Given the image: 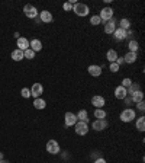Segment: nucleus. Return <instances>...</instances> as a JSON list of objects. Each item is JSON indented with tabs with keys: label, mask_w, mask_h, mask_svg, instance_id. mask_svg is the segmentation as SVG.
<instances>
[{
	"label": "nucleus",
	"mask_w": 145,
	"mask_h": 163,
	"mask_svg": "<svg viewBox=\"0 0 145 163\" xmlns=\"http://www.w3.org/2000/svg\"><path fill=\"white\" fill-rule=\"evenodd\" d=\"M131 99H132L133 104H138V102L144 100V93H142V90H137L135 93H132V95H131Z\"/></svg>",
	"instance_id": "4be33fe9"
},
{
	"label": "nucleus",
	"mask_w": 145,
	"mask_h": 163,
	"mask_svg": "<svg viewBox=\"0 0 145 163\" xmlns=\"http://www.w3.org/2000/svg\"><path fill=\"white\" fill-rule=\"evenodd\" d=\"M91 105H93L96 109H100L106 105V100H104L103 96H100V95H94V96L91 98Z\"/></svg>",
	"instance_id": "9d476101"
},
{
	"label": "nucleus",
	"mask_w": 145,
	"mask_h": 163,
	"mask_svg": "<svg viewBox=\"0 0 145 163\" xmlns=\"http://www.w3.org/2000/svg\"><path fill=\"white\" fill-rule=\"evenodd\" d=\"M116 64L118 66H122V64H125V60H123V57H118V60H116Z\"/></svg>",
	"instance_id": "c9c22d12"
},
{
	"label": "nucleus",
	"mask_w": 145,
	"mask_h": 163,
	"mask_svg": "<svg viewBox=\"0 0 145 163\" xmlns=\"http://www.w3.org/2000/svg\"><path fill=\"white\" fill-rule=\"evenodd\" d=\"M64 122H65V127H74L75 122H77V117H75V114L73 112H65L64 115Z\"/></svg>",
	"instance_id": "1a4fd4ad"
},
{
	"label": "nucleus",
	"mask_w": 145,
	"mask_h": 163,
	"mask_svg": "<svg viewBox=\"0 0 145 163\" xmlns=\"http://www.w3.org/2000/svg\"><path fill=\"white\" fill-rule=\"evenodd\" d=\"M119 28H122V29H125V31H128V29H131V21L129 19H120V22H119Z\"/></svg>",
	"instance_id": "cd10ccee"
},
{
	"label": "nucleus",
	"mask_w": 145,
	"mask_h": 163,
	"mask_svg": "<svg viewBox=\"0 0 145 163\" xmlns=\"http://www.w3.org/2000/svg\"><path fill=\"white\" fill-rule=\"evenodd\" d=\"M137 59H138V55L137 53H126V54L123 55V60H125V63L126 64H133V63H137Z\"/></svg>",
	"instance_id": "f3484780"
},
{
	"label": "nucleus",
	"mask_w": 145,
	"mask_h": 163,
	"mask_svg": "<svg viewBox=\"0 0 145 163\" xmlns=\"http://www.w3.org/2000/svg\"><path fill=\"white\" fill-rule=\"evenodd\" d=\"M15 38H16V39H19V38H21V35H19V32H15Z\"/></svg>",
	"instance_id": "58836bf2"
},
{
	"label": "nucleus",
	"mask_w": 145,
	"mask_h": 163,
	"mask_svg": "<svg viewBox=\"0 0 145 163\" xmlns=\"http://www.w3.org/2000/svg\"><path fill=\"white\" fill-rule=\"evenodd\" d=\"M29 90H31V96H33L35 99H36V98H41V95L44 93V86L36 82V83L32 84V88L29 89Z\"/></svg>",
	"instance_id": "0eeeda50"
},
{
	"label": "nucleus",
	"mask_w": 145,
	"mask_h": 163,
	"mask_svg": "<svg viewBox=\"0 0 145 163\" xmlns=\"http://www.w3.org/2000/svg\"><path fill=\"white\" fill-rule=\"evenodd\" d=\"M94 117H96V120H106L108 114H106V111H104L103 108L94 109Z\"/></svg>",
	"instance_id": "a878e982"
},
{
	"label": "nucleus",
	"mask_w": 145,
	"mask_h": 163,
	"mask_svg": "<svg viewBox=\"0 0 145 163\" xmlns=\"http://www.w3.org/2000/svg\"><path fill=\"white\" fill-rule=\"evenodd\" d=\"M46 151L50 155H60L61 147H60L57 140H48V143H46Z\"/></svg>",
	"instance_id": "7ed1b4c3"
},
{
	"label": "nucleus",
	"mask_w": 145,
	"mask_h": 163,
	"mask_svg": "<svg viewBox=\"0 0 145 163\" xmlns=\"http://www.w3.org/2000/svg\"><path fill=\"white\" fill-rule=\"evenodd\" d=\"M135 105H137V109H139L141 112L145 111V102L144 100H141V102H138V104H135Z\"/></svg>",
	"instance_id": "f704fd0d"
},
{
	"label": "nucleus",
	"mask_w": 145,
	"mask_h": 163,
	"mask_svg": "<svg viewBox=\"0 0 145 163\" xmlns=\"http://www.w3.org/2000/svg\"><path fill=\"white\" fill-rule=\"evenodd\" d=\"M75 134H79V135H86L89 133V124L87 122H83V121H77L75 122Z\"/></svg>",
	"instance_id": "423d86ee"
},
{
	"label": "nucleus",
	"mask_w": 145,
	"mask_h": 163,
	"mask_svg": "<svg viewBox=\"0 0 145 163\" xmlns=\"http://www.w3.org/2000/svg\"><path fill=\"white\" fill-rule=\"evenodd\" d=\"M123 100H125V104L128 105V106H131V105L133 104V102H132V99H131V96H126V98H125Z\"/></svg>",
	"instance_id": "e433bc0d"
},
{
	"label": "nucleus",
	"mask_w": 145,
	"mask_h": 163,
	"mask_svg": "<svg viewBox=\"0 0 145 163\" xmlns=\"http://www.w3.org/2000/svg\"><path fill=\"white\" fill-rule=\"evenodd\" d=\"M0 163H9V162H7V160H4V159H2V160H0Z\"/></svg>",
	"instance_id": "ea45409f"
},
{
	"label": "nucleus",
	"mask_w": 145,
	"mask_h": 163,
	"mask_svg": "<svg viewBox=\"0 0 145 163\" xmlns=\"http://www.w3.org/2000/svg\"><path fill=\"white\" fill-rule=\"evenodd\" d=\"M29 48L33 51V53H38V51L42 50V42L39 39H32L29 41Z\"/></svg>",
	"instance_id": "a211bd4d"
},
{
	"label": "nucleus",
	"mask_w": 145,
	"mask_h": 163,
	"mask_svg": "<svg viewBox=\"0 0 145 163\" xmlns=\"http://www.w3.org/2000/svg\"><path fill=\"white\" fill-rule=\"evenodd\" d=\"M73 12H74L77 16L84 18V16H87V15L90 13V8H89L87 4H84V3H75L74 6H73Z\"/></svg>",
	"instance_id": "f03ea898"
},
{
	"label": "nucleus",
	"mask_w": 145,
	"mask_h": 163,
	"mask_svg": "<svg viewBox=\"0 0 145 163\" xmlns=\"http://www.w3.org/2000/svg\"><path fill=\"white\" fill-rule=\"evenodd\" d=\"M75 117H77V121H83V122H87L90 121V118H89V112H87L86 109H80L79 114H75Z\"/></svg>",
	"instance_id": "dca6fc26"
},
{
	"label": "nucleus",
	"mask_w": 145,
	"mask_h": 163,
	"mask_svg": "<svg viewBox=\"0 0 145 163\" xmlns=\"http://www.w3.org/2000/svg\"><path fill=\"white\" fill-rule=\"evenodd\" d=\"M118 53H116V50H109L108 53H106V59H108L109 63H116V60H118Z\"/></svg>",
	"instance_id": "412c9836"
},
{
	"label": "nucleus",
	"mask_w": 145,
	"mask_h": 163,
	"mask_svg": "<svg viewBox=\"0 0 145 163\" xmlns=\"http://www.w3.org/2000/svg\"><path fill=\"white\" fill-rule=\"evenodd\" d=\"M113 37H115L116 41H123V39H126V31L122 29V28H116L115 32H113Z\"/></svg>",
	"instance_id": "2eb2a0df"
},
{
	"label": "nucleus",
	"mask_w": 145,
	"mask_h": 163,
	"mask_svg": "<svg viewBox=\"0 0 145 163\" xmlns=\"http://www.w3.org/2000/svg\"><path fill=\"white\" fill-rule=\"evenodd\" d=\"M90 23H91L93 26L100 25V23H102V19L99 18V15H93V16L90 18Z\"/></svg>",
	"instance_id": "c85d7f7f"
},
{
	"label": "nucleus",
	"mask_w": 145,
	"mask_h": 163,
	"mask_svg": "<svg viewBox=\"0 0 145 163\" xmlns=\"http://www.w3.org/2000/svg\"><path fill=\"white\" fill-rule=\"evenodd\" d=\"M128 48L131 53H138V50H139V44H138L137 39H131L128 44Z\"/></svg>",
	"instance_id": "393cba45"
},
{
	"label": "nucleus",
	"mask_w": 145,
	"mask_h": 163,
	"mask_svg": "<svg viewBox=\"0 0 145 163\" xmlns=\"http://www.w3.org/2000/svg\"><path fill=\"white\" fill-rule=\"evenodd\" d=\"M23 13H25L26 18H29V19H35V18H38V15H39L38 9L35 8V6H32V4H26L25 8H23Z\"/></svg>",
	"instance_id": "39448f33"
},
{
	"label": "nucleus",
	"mask_w": 145,
	"mask_h": 163,
	"mask_svg": "<svg viewBox=\"0 0 145 163\" xmlns=\"http://www.w3.org/2000/svg\"><path fill=\"white\" fill-rule=\"evenodd\" d=\"M109 70L112 71V73H118L119 71V66L116 63H110V66H109Z\"/></svg>",
	"instance_id": "72a5a7b5"
},
{
	"label": "nucleus",
	"mask_w": 145,
	"mask_h": 163,
	"mask_svg": "<svg viewBox=\"0 0 145 163\" xmlns=\"http://www.w3.org/2000/svg\"><path fill=\"white\" fill-rule=\"evenodd\" d=\"M119 118L122 122H131L137 118V112H135V109H132V108H126L120 112Z\"/></svg>",
	"instance_id": "f257e3e1"
},
{
	"label": "nucleus",
	"mask_w": 145,
	"mask_h": 163,
	"mask_svg": "<svg viewBox=\"0 0 145 163\" xmlns=\"http://www.w3.org/2000/svg\"><path fill=\"white\" fill-rule=\"evenodd\" d=\"M99 18L102 19V22H106L108 21H110L113 18V9L112 8H109V6H106V8H103L102 10H100V13H99Z\"/></svg>",
	"instance_id": "20e7f679"
},
{
	"label": "nucleus",
	"mask_w": 145,
	"mask_h": 163,
	"mask_svg": "<svg viewBox=\"0 0 145 163\" xmlns=\"http://www.w3.org/2000/svg\"><path fill=\"white\" fill-rule=\"evenodd\" d=\"M23 57L28 59V60H32V59H35V53H33L31 48H28V50L23 51Z\"/></svg>",
	"instance_id": "c756f323"
},
{
	"label": "nucleus",
	"mask_w": 145,
	"mask_h": 163,
	"mask_svg": "<svg viewBox=\"0 0 145 163\" xmlns=\"http://www.w3.org/2000/svg\"><path fill=\"white\" fill-rule=\"evenodd\" d=\"M126 96H128V92H126V89H125L123 86H118V88L115 89V98L116 99L123 100Z\"/></svg>",
	"instance_id": "4468645a"
},
{
	"label": "nucleus",
	"mask_w": 145,
	"mask_h": 163,
	"mask_svg": "<svg viewBox=\"0 0 145 163\" xmlns=\"http://www.w3.org/2000/svg\"><path fill=\"white\" fill-rule=\"evenodd\" d=\"M16 44H17V48L22 50V51H25V50H28L29 48V39H26V38H23V37L19 38Z\"/></svg>",
	"instance_id": "6ab92c4d"
},
{
	"label": "nucleus",
	"mask_w": 145,
	"mask_h": 163,
	"mask_svg": "<svg viewBox=\"0 0 145 163\" xmlns=\"http://www.w3.org/2000/svg\"><path fill=\"white\" fill-rule=\"evenodd\" d=\"M94 163H106V160H104L103 157H99L97 160H94Z\"/></svg>",
	"instance_id": "4c0bfd02"
},
{
	"label": "nucleus",
	"mask_w": 145,
	"mask_h": 163,
	"mask_svg": "<svg viewBox=\"0 0 145 163\" xmlns=\"http://www.w3.org/2000/svg\"><path fill=\"white\" fill-rule=\"evenodd\" d=\"M135 128H137L139 133H142V131L145 130V117H139L137 120V124H135Z\"/></svg>",
	"instance_id": "b1692460"
},
{
	"label": "nucleus",
	"mask_w": 145,
	"mask_h": 163,
	"mask_svg": "<svg viewBox=\"0 0 145 163\" xmlns=\"http://www.w3.org/2000/svg\"><path fill=\"white\" fill-rule=\"evenodd\" d=\"M12 60L13 61H21V60H23L25 57H23V51L19 50V48H16V50H13L12 51Z\"/></svg>",
	"instance_id": "aec40b11"
},
{
	"label": "nucleus",
	"mask_w": 145,
	"mask_h": 163,
	"mask_svg": "<svg viewBox=\"0 0 145 163\" xmlns=\"http://www.w3.org/2000/svg\"><path fill=\"white\" fill-rule=\"evenodd\" d=\"M21 95H22V98H25V99L31 98V90H29V88H23V89H22Z\"/></svg>",
	"instance_id": "7c9ffc66"
},
{
	"label": "nucleus",
	"mask_w": 145,
	"mask_h": 163,
	"mask_svg": "<svg viewBox=\"0 0 145 163\" xmlns=\"http://www.w3.org/2000/svg\"><path fill=\"white\" fill-rule=\"evenodd\" d=\"M108 121L106 120H94V121L91 122V128L94 131H103L108 128Z\"/></svg>",
	"instance_id": "6e6552de"
},
{
	"label": "nucleus",
	"mask_w": 145,
	"mask_h": 163,
	"mask_svg": "<svg viewBox=\"0 0 145 163\" xmlns=\"http://www.w3.org/2000/svg\"><path fill=\"white\" fill-rule=\"evenodd\" d=\"M33 106H35V109H45L46 102L42 98H36V99L33 100Z\"/></svg>",
	"instance_id": "5701e85b"
},
{
	"label": "nucleus",
	"mask_w": 145,
	"mask_h": 163,
	"mask_svg": "<svg viewBox=\"0 0 145 163\" xmlns=\"http://www.w3.org/2000/svg\"><path fill=\"white\" fill-rule=\"evenodd\" d=\"M73 6H74V4H71L70 2H67V3L62 4V9H64L65 12H73Z\"/></svg>",
	"instance_id": "473e14b6"
},
{
	"label": "nucleus",
	"mask_w": 145,
	"mask_h": 163,
	"mask_svg": "<svg viewBox=\"0 0 145 163\" xmlns=\"http://www.w3.org/2000/svg\"><path fill=\"white\" fill-rule=\"evenodd\" d=\"M131 83H132V80L129 79V77H123V80H122V84H120V86H123L125 89H128L129 86H131Z\"/></svg>",
	"instance_id": "2f4dec72"
},
{
	"label": "nucleus",
	"mask_w": 145,
	"mask_h": 163,
	"mask_svg": "<svg viewBox=\"0 0 145 163\" xmlns=\"http://www.w3.org/2000/svg\"><path fill=\"white\" fill-rule=\"evenodd\" d=\"M39 19L44 23H51L54 21V16H52V13L50 10H42V12H39Z\"/></svg>",
	"instance_id": "9b49d317"
},
{
	"label": "nucleus",
	"mask_w": 145,
	"mask_h": 163,
	"mask_svg": "<svg viewBox=\"0 0 145 163\" xmlns=\"http://www.w3.org/2000/svg\"><path fill=\"white\" fill-rule=\"evenodd\" d=\"M87 71H89V74L93 76V77H99V76H102V67L97 66V64H90L89 66V69H87Z\"/></svg>",
	"instance_id": "f8f14e48"
},
{
	"label": "nucleus",
	"mask_w": 145,
	"mask_h": 163,
	"mask_svg": "<svg viewBox=\"0 0 145 163\" xmlns=\"http://www.w3.org/2000/svg\"><path fill=\"white\" fill-rule=\"evenodd\" d=\"M115 29H116V21H115V18H112L110 21H108L104 23V33L110 35V33L115 32Z\"/></svg>",
	"instance_id": "ddd939ff"
},
{
	"label": "nucleus",
	"mask_w": 145,
	"mask_h": 163,
	"mask_svg": "<svg viewBox=\"0 0 145 163\" xmlns=\"http://www.w3.org/2000/svg\"><path fill=\"white\" fill-rule=\"evenodd\" d=\"M137 90H141V88H139V83H135V82H132V83H131V86L126 89L128 96H131V95H132V93H135Z\"/></svg>",
	"instance_id": "bb28decb"
},
{
	"label": "nucleus",
	"mask_w": 145,
	"mask_h": 163,
	"mask_svg": "<svg viewBox=\"0 0 145 163\" xmlns=\"http://www.w3.org/2000/svg\"><path fill=\"white\" fill-rule=\"evenodd\" d=\"M3 159V153H0V160Z\"/></svg>",
	"instance_id": "a19ab883"
}]
</instances>
